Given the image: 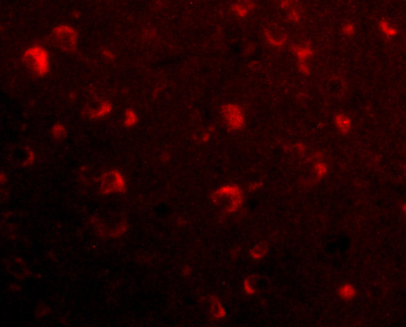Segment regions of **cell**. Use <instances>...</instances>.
<instances>
[{
    "label": "cell",
    "mask_w": 406,
    "mask_h": 327,
    "mask_svg": "<svg viewBox=\"0 0 406 327\" xmlns=\"http://www.w3.org/2000/svg\"><path fill=\"white\" fill-rule=\"evenodd\" d=\"M52 40L57 49L74 54L78 47L79 35L72 25L59 24L52 30Z\"/></svg>",
    "instance_id": "cell-2"
},
{
    "label": "cell",
    "mask_w": 406,
    "mask_h": 327,
    "mask_svg": "<svg viewBox=\"0 0 406 327\" xmlns=\"http://www.w3.org/2000/svg\"><path fill=\"white\" fill-rule=\"evenodd\" d=\"M103 55H104L105 57L107 58V59H108V60L114 59L113 54H112V52H110V51H108V50H105V51L103 52Z\"/></svg>",
    "instance_id": "cell-3"
},
{
    "label": "cell",
    "mask_w": 406,
    "mask_h": 327,
    "mask_svg": "<svg viewBox=\"0 0 406 327\" xmlns=\"http://www.w3.org/2000/svg\"><path fill=\"white\" fill-rule=\"evenodd\" d=\"M23 60L28 70L39 76H45L50 69V57L43 46L33 44L23 52Z\"/></svg>",
    "instance_id": "cell-1"
}]
</instances>
